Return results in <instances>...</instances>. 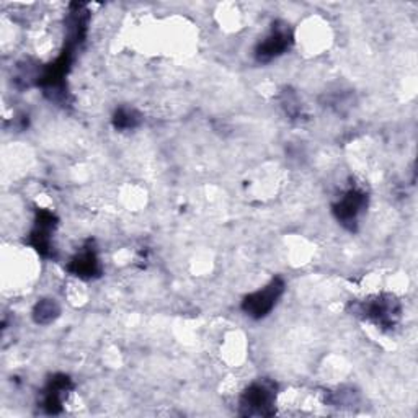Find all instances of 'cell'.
<instances>
[{"label": "cell", "mask_w": 418, "mask_h": 418, "mask_svg": "<svg viewBox=\"0 0 418 418\" xmlns=\"http://www.w3.org/2000/svg\"><path fill=\"white\" fill-rule=\"evenodd\" d=\"M283 289L284 284L281 279H273L268 286L248 296L246 302H243V309L253 315V317H263V315L268 314L275 308L279 296L283 295Z\"/></svg>", "instance_id": "6da1fadb"}, {"label": "cell", "mask_w": 418, "mask_h": 418, "mask_svg": "<svg viewBox=\"0 0 418 418\" xmlns=\"http://www.w3.org/2000/svg\"><path fill=\"white\" fill-rule=\"evenodd\" d=\"M275 390L268 382H255L242 397V408L247 415H268L273 406Z\"/></svg>", "instance_id": "7a4b0ae2"}, {"label": "cell", "mask_w": 418, "mask_h": 418, "mask_svg": "<svg viewBox=\"0 0 418 418\" xmlns=\"http://www.w3.org/2000/svg\"><path fill=\"white\" fill-rule=\"evenodd\" d=\"M366 204V198L361 191L358 190H350L344 198L340 199V203L337 204V215L339 219L344 222H355L361 209Z\"/></svg>", "instance_id": "3957f363"}, {"label": "cell", "mask_w": 418, "mask_h": 418, "mask_svg": "<svg viewBox=\"0 0 418 418\" xmlns=\"http://www.w3.org/2000/svg\"><path fill=\"white\" fill-rule=\"evenodd\" d=\"M288 48V34L284 31H275L268 38L261 43L259 50V57L263 61L273 59L281 54V52Z\"/></svg>", "instance_id": "277c9868"}, {"label": "cell", "mask_w": 418, "mask_h": 418, "mask_svg": "<svg viewBox=\"0 0 418 418\" xmlns=\"http://www.w3.org/2000/svg\"><path fill=\"white\" fill-rule=\"evenodd\" d=\"M368 317H371L377 324H389L394 322V317L397 315V309L394 308V302L384 301V299H376L375 302L369 304L366 310Z\"/></svg>", "instance_id": "5b68a950"}, {"label": "cell", "mask_w": 418, "mask_h": 418, "mask_svg": "<svg viewBox=\"0 0 418 418\" xmlns=\"http://www.w3.org/2000/svg\"><path fill=\"white\" fill-rule=\"evenodd\" d=\"M97 270V259L93 253H83L75 260V271L82 277V275H92Z\"/></svg>", "instance_id": "8992f818"}, {"label": "cell", "mask_w": 418, "mask_h": 418, "mask_svg": "<svg viewBox=\"0 0 418 418\" xmlns=\"http://www.w3.org/2000/svg\"><path fill=\"white\" fill-rule=\"evenodd\" d=\"M56 312V306L52 304V302H41V304L38 306L37 312H34V317H37L38 322H44V317H48V320L52 319V315Z\"/></svg>", "instance_id": "52a82bcc"}]
</instances>
